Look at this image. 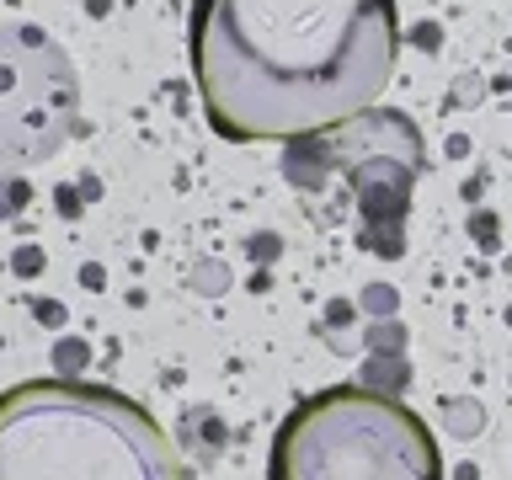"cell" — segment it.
I'll list each match as a JSON object with an SVG mask.
<instances>
[{"instance_id": "6da1fadb", "label": "cell", "mask_w": 512, "mask_h": 480, "mask_svg": "<svg viewBox=\"0 0 512 480\" xmlns=\"http://www.w3.org/2000/svg\"><path fill=\"white\" fill-rule=\"evenodd\" d=\"M192 86L230 144H299L358 123L400 59L395 0H192Z\"/></svg>"}, {"instance_id": "3957f363", "label": "cell", "mask_w": 512, "mask_h": 480, "mask_svg": "<svg viewBox=\"0 0 512 480\" xmlns=\"http://www.w3.org/2000/svg\"><path fill=\"white\" fill-rule=\"evenodd\" d=\"M267 480H443V454L406 400L331 384L278 422Z\"/></svg>"}, {"instance_id": "7a4b0ae2", "label": "cell", "mask_w": 512, "mask_h": 480, "mask_svg": "<svg viewBox=\"0 0 512 480\" xmlns=\"http://www.w3.org/2000/svg\"><path fill=\"white\" fill-rule=\"evenodd\" d=\"M0 480H187V459L134 395L27 379L0 390Z\"/></svg>"}, {"instance_id": "277c9868", "label": "cell", "mask_w": 512, "mask_h": 480, "mask_svg": "<svg viewBox=\"0 0 512 480\" xmlns=\"http://www.w3.org/2000/svg\"><path fill=\"white\" fill-rule=\"evenodd\" d=\"M80 86L59 43L0 27V166H38L75 134Z\"/></svg>"}]
</instances>
